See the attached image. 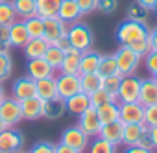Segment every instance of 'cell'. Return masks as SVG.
I'll return each mask as SVG.
<instances>
[{
    "instance_id": "6da1fadb",
    "label": "cell",
    "mask_w": 157,
    "mask_h": 153,
    "mask_svg": "<svg viewBox=\"0 0 157 153\" xmlns=\"http://www.w3.org/2000/svg\"><path fill=\"white\" fill-rule=\"evenodd\" d=\"M148 33H150V28H148L146 22H139V21L126 19L117 28V41H118L120 46H131L133 43L146 39Z\"/></svg>"
},
{
    "instance_id": "7a4b0ae2",
    "label": "cell",
    "mask_w": 157,
    "mask_h": 153,
    "mask_svg": "<svg viewBox=\"0 0 157 153\" xmlns=\"http://www.w3.org/2000/svg\"><path fill=\"white\" fill-rule=\"evenodd\" d=\"M67 39L72 48L80 52H87L93 46V32L83 22H72V26L67 28Z\"/></svg>"
},
{
    "instance_id": "3957f363",
    "label": "cell",
    "mask_w": 157,
    "mask_h": 153,
    "mask_svg": "<svg viewBox=\"0 0 157 153\" xmlns=\"http://www.w3.org/2000/svg\"><path fill=\"white\" fill-rule=\"evenodd\" d=\"M115 59H117V66H118V76H131V74H135L142 57L129 46H120L118 52L115 54Z\"/></svg>"
},
{
    "instance_id": "277c9868",
    "label": "cell",
    "mask_w": 157,
    "mask_h": 153,
    "mask_svg": "<svg viewBox=\"0 0 157 153\" xmlns=\"http://www.w3.org/2000/svg\"><path fill=\"white\" fill-rule=\"evenodd\" d=\"M139 92H140V78H137L135 74L122 76L120 85H118V94H117L118 103L139 102Z\"/></svg>"
},
{
    "instance_id": "5b68a950",
    "label": "cell",
    "mask_w": 157,
    "mask_h": 153,
    "mask_svg": "<svg viewBox=\"0 0 157 153\" xmlns=\"http://www.w3.org/2000/svg\"><path fill=\"white\" fill-rule=\"evenodd\" d=\"M0 118L8 127H15L19 122H22L21 102H17L15 98H4L0 102Z\"/></svg>"
},
{
    "instance_id": "8992f818",
    "label": "cell",
    "mask_w": 157,
    "mask_h": 153,
    "mask_svg": "<svg viewBox=\"0 0 157 153\" xmlns=\"http://www.w3.org/2000/svg\"><path fill=\"white\" fill-rule=\"evenodd\" d=\"M118 120L122 124H144V105L140 102L118 103Z\"/></svg>"
},
{
    "instance_id": "52a82bcc",
    "label": "cell",
    "mask_w": 157,
    "mask_h": 153,
    "mask_svg": "<svg viewBox=\"0 0 157 153\" xmlns=\"http://www.w3.org/2000/svg\"><path fill=\"white\" fill-rule=\"evenodd\" d=\"M24 146V135L15 129L8 127L0 133V153H17Z\"/></svg>"
},
{
    "instance_id": "ba28073f",
    "label": "cell",
    "mask_w": 157,
    "mask_h": 153,
    "mask_svg": "<svg viewBox=\"0 0 157 153\" xmlns=\"http://www.w3.org/2000/svg\"><path fill=\"white\" fill-rule=\"evenodd\" d=\"M78 125H80V129L89 136V138H94L100 135V129H102V122H100V116L96 113V109L91 105L83 114L78 116Z\"/></svg>"
},
{
    "instance_id": "9c48e42d",
    "label": "cell",
    "mask_w": 157,
    "mask_h": 153,
    "mask_svg": "<svg viewBox=\"0 0 157 153\" xmlns=\"http://www.w3.org/2000/svg\"><path fill=\"white\" fill-rule=\"evenodd\" d=\"M89 142H91V138L80 129V125H70L61 133V144H67L74 149L85 151L89 147Z\"/></svg>"
},
{
    "instance_id": "30bf717a",
    "label": "cell",
    "mask_w": 157,
    "mask_h": 153,
    "mask_svg": "<svg viewBox=\"0 0 157 153\" xmlns=\"http://www.w3.org/2000/svg\"><path fill=\"white\" fill-rule=\"evenodd\" d=\"M43 37L54 44L56 41H59L61 37H67V22L61 21L59 17H48V19H43Z\"/></svg>"
},
{
    "instance_id": "8fae6325",
    "label": "cell",
    "mask_w": 157,
    "mask_h": 153,
    "mask_svg": "<svg viewBox=\"0 0 157 153\" xmlns=\"http://www.w3.org/2000/svg\"><path fill=\"white\" fill-rule=\"evenodd\" d=\"M56 85H57V96L63 100H67L82 91L80 76H74V74H61L59 78H56Z\"/></svg>"
},
{
    "instance_id": "7c38bea8",
    "label": "cell",
    "mask_w": 157,
    "mask_h": 153,
    "mask_svg": "<svg viewBox=\"0 0 157 153\" xmlns=\"http://www.w3.org/2000/svg\"><path fill=\"white\" fill-rule=\"evenodd\" d=\"M35 96V81L30 78V76H22V78L15 80L11 85V98H15L17 102L28 100Z\"/></svg>"
},
{
    "instance_id": "4fadbf2b",
    "label": "cell",
    "mask_w": 157,
    "mask_h": 153,
    "mask_svg": "<svg viewBox=\"0 0 157 153\" xmlns=\"http://www.w3.org/2000/svg\"><path fill=\"white\" fill-rule=\"evenodd\" d=\"M26 72L33 81H37V80H43V78H52L56 70L44 61V57H39V59H30L28 61Z\"/></svg>"
},
{
    "instance_id": "5bb4252c",
    "label": "cell",
    "mask_w": 157,
    "mask_h": 153,
    "mask_svg": "<svg viewBox=\"0 0 157 153\" xmlns=\"http://www.w3.org/2000/svg\"><path fill=\"white\" fill-rule=\"evenodd\" d=\"M82 54L80 50L76 48H67L65 55H63V63L59 66L61 74H74V76H80V61H82Z\"/></svg>"
},
{
    "instance_id": "9a60e30c",
    "label": "cell",
    "mask_w": 157,
    "mask_h": 153,
    "mask_svg": "<svg viewBox=\"0 0 157 153\" xmlns=\"http://www.w3.org/2000/svg\"><path fill=\"white\" fill-rule=\"evenodd\" d=\"M65 113H67V103H65L63 98L56 96V98H50V100L43 102V118H46V120H59Z\"/></svg>"
},
{
    "instance_id": "2e32d148",
    "label": "cell",
    "mask_w": 157,
    "mask_h": 153,
    "mask_svg": "<svg viewBox=\"0 0 157 153\" xmlns=\"http://www.w3.org/2000/svg\"><path fill=\"white\" fill-rule=\"evenodd\" d=\"M65 103H67V113H70L74 116H80V114H83L91 107V98H89V94H85V92L80 91L78 94L67 98Z\"/></svg>"
},
{
    "instance_id": "e0dca14e",
    "label": "cell",
    "mask_w": 157,
    "mask_h": 153,
    "mask_svg": "<svg viewBox=\"0 0 157 153\" xmlns=\"http://www.w3.org/2000/svg\"><path fill=\"white\" fill-rule=\"evenodd\" d=\"M21 109H22V120H39L43 118V100L37 96H32L28 100L21 102Z\"/></svg>"
},
{
    "instance_id": "ac0fdd59",
    "label": "cell",
    "mask_w": 157,
    "mask_h": 153,
    "mask_svg": "<svg viewBox=\"0 0 157 153\" xmlns=\"http://www.w3.org/2000/svg\"><path fill=\"white\" fill-rule=\"evenodd\" d=\"M57 17L61 21H65L67 24H72V22H78L83 13L80 9V6L76 4V0H61V6H59V11H57Z\"/></svg>"
},
{
    "instance_id": "d6986e66",
    "label": "cell",
    "mask_w": 157,
    "mask_h": 153,
    "mask_svg": "<svg viewBox=\"0 0 157 153\" xmlns=\"http://www.w3.org/2000/svg\"><path fill=\"white\" fill-rule=\"evenodd\" d=\"M139 102H140L144 107L157 103V81L151 78V76H150V78H146V80H140Z\"/></svg>"
},
{
    "instance_id": "ffe728a7",
    "label": "cell",
    "mask_w": 157,
    "mask_h": 153,
    "mask_svg": "<svg viewBox=\"0 0 157 153\" xmlns=\"http://www.w3.org/2000/svg\"><path fill=\"white\" fill-rule=\"evenodd\" d=\"M28 39H30V35H28L26 26H24V21H15L10 26V44H11V48H22L28 43Z\"/></svg>"
},
{
    "instance_id": "44dd1931",
    "label": "cell",
    "mask_w": 157,
    "mask_h": 153,
    "mask_svg": "<svg viewBox=\"0 0 157 153\" xmlns=\"http://www.w3.org/2000/svg\"><path fill=\"white\" fill-rule=\"evenodd\" d=\"M48 44H50V43H48L44 37L28 39V43L22 46L26 59L30 61V59H39V57H43V55H44V52H46V48H48Z\"/></svg>"
},
{
    "instance_id": "7402d4cb",
    "label": "cell",
    "mask_w": 157,
    "mask_h": 153,
    "mask_svg": "<svg viewBox=\"0 0 157 153\" xmlns=\"http://www.w3.org/2000/svg\"><path fill=\"white\" fill-rule=\"evenodd\" d=\"M35 96L41 98L43 102L57 96V85H56V78H54V76H52V78H43V80L35 81Z\"/></svg>"
},
{
    "instance_id": "603a6c76",
    "label": "cell",
    "mask_w": 157,
    "mask_h": 153,
    "mask_svg": "<svg viewBox=\"0 0 157 153\" xmlns=\"http://www.w3.org/2000/svg\"><path fill=\"white\" fill-rule=\"evenodd\" d=\"M122 131H124V124L120 120H115V122L104 124L98 136H102V138H105V140L118 146V144H122Z\"/></svg>"
},
{
    "instance_id": "cb8c5ba5",
    "label": "cell",
    "mask_w": 157,
    "mask_h": 153,
    "mask_svg": "<svg viewBox=\"0 0 157 153\" xmlns=\"http://www.w3.org/2000/svg\"><path fill=\"white\" fill-rule=\"evenodd\" d=\"M102 81L104 78L98 72H89V74H80V85H82V92L85 94H93L98 89H102Z\"/></svg>"
},
{
    "instance_id": "d4e9b609",
    "label": "cell",
    "mask_w": 157,
    "mask_h": 153,
    "mask_svg": "<svg viewBox=\"0 0 157 153\" xmlns=\"http://www.w3.org/2000/svg\"><path fill=\"white\" fill-rule=\"evenodd\" d=\"M146 125L144 124H124L122 131V144L124 146H137L140 135L144 133Z\"/></svg>"
},
{
    "instance_id": "484cf974",
    "label": "cell",
    "mask_w": 157,
    "mask_h": 153,
    "mask_svg": "<svg viewBox=\"0 0 157 153\" xmlns=\"http://www.w3.org/2000/svg\"><path fill=\"white\" fill-rule=\"evenodd\" d=\"M11 4L17 17H21L22 21L37 15V0H11Z\"/></svg>"
},
{
    "instance_id": "4316f807",
    "label": "cell",
    "mask_w": 157,
    "mask_h": 153,
    "mask_svg": "<svg viewBox=\"0 0 157 153\" xmlns=\"http://www.w3.org/2000/svg\"><path fill=\"white\" fill-rule=\"evenodd\" d=\"M100 54L98 52H83L82 54V61H80V74H89V72H98V65H100Z\"/></svg>"
},
{
    "instance_id": "83f0119b",
    "label": "cell",
    "mask_w": 157,
    "mask_h": 153,
    "mask_svg": "<svg viewBox=\"0 0 157 153\" xmlns=\"http://www.w3.org/2000/svg\"><path fill=\"white\" fill-rule=\"evenodd\" d=\"M94 109H96L102 124H109V122L118 120V102H105Z\"/></svg>"
},
{
    "instance_id": "f1b7e54d",
    "label": "cell",
    "mask_w": 157,
    "mask_h": 153,
    "mask_svg": "<svg viewBox=\"0 0 157 153\" xmlns=\"http://www.w3.org/2000/svg\"><path fill=\"white\" fill-rule=\"evenodd\" d=\"M59 6H61V0H37V15L41 19L57 17Z\"/></svg>"
},
{
    "instance_id": "f546056e",
    "label": "cell",
    "mask_w": 157,
    "mask_h": 153,
    "mask_svg": "<svg viewBox=\"0 0 157 153\" xmlns=\"http://www.w3.org/2000/svg\"><path fill=\"white\" fill-rule=\"evenodd\" d=\"M63 55H65V50H61L59 46H56V44H48V48H46V52H44V61L54 68V70H59V66H61V63H63Z\"/></svg>"
},
{
    "instance_id": "4dcf8cb0",
    "label": "cell",
    "mask_w": 157,
    "mask_h": 153,
    "mask_svg": "<svg viewBox=\"0 0 157 153\" xmlns=\"http://www.w3.org/2000/svg\"><path fill=\"white\" fill-rule=\"evenodd\" d=\"M98 74L102 76V78H107V76H115V74H118V66H117L115 54H113V55H102V57H100Z\"/></svg>"
},
{
    "instance_id": "1f68e13d",
    "label": "cell",
    "mask_w": 157,
    "mask_h": 153,
    "mask_svg": "<svg viewBox=\"0 0 157 153\" xmlns=\"http://www.w3.org/2000/svg\"><path fill=\"white\" fill-rule=\"evenodd\" d=\"M17 21V13L10 0H0V26H11Z\"/></svg>"
},
{
    "instance_id": "d6a6232c",
    "label": "cell",
    "mask_w": 157,
    "mask_h": 153,
    "mask_svg": "<svg viewBox=\"0 0 157 153\" xmlns=\"http://www.w3.org/2000/svg\"><path fill=\"white\" fill-rule=\"evenodd\" d=\"M89 153H117V144L102 136H94L93 142H89Z\"/></svg>"
},
{
    "instance_id": "836d02e7",
    "label": "cell",
    "mask_w": 157,
    "mask_h": 153,
    "mask_svg": "<svg viewBox=\"0 0 157 153\" xmlns=\"http://www.w3.org/2000/svg\"><path fill=\"white\" fill-rule=\"evenodd\" d=\"M24 26H26V30H28V35H30V39H35V37H43V19L39 17V15H33V17H30V19H26L24 21Z\"/></svg>"
},
{
    "instance_id": "e575fe53",
    "label": "cell",
    "mask_w": 157,
    "mask_h": 153,
    "mask_svg": "<svg viewBox=\"0 0 157 153\" xmlns=\"http://www.w3.org/2000/svg\"><path fill=\"white\" fill-rule=\"evenodd\" d=\"M148 11H150V9H146L142 4H139L137 0H135V2H131V4L128 6V19L139 21V22H146V21H148Z\"/></svg>"
},
{
    "instance_id": "d590c367",
    "label": "cell",
    "mask_w": 157,
    "mask_h": 153,
    "mask_svg": "<svg viewBox=\"0 0 157 153\" xmlns=\"http://www.w3.org/2000/svg\"><path fill=\"white\" fill-rule=\"evenodd\" d=\"M13 72V59L10 52H0V83L6 81Z\"/></svg>"
},
{
    "instance_id": "8d00e7d4",
    "label": "cell",
    "mask_w": 157,
    "mask_h": 153,
    "mask_svg": "<svg viewBox=\"0 0 157 153\" xmlns=\"http://www.w3.org/2000/svg\"><path fill=\"white\" fill-rule=\"evenodd\" d=\"M120 80H122V76H118V74H115V76H107V78H104V81H102V87H104L113 98H117Z\"/></svg>"
},
{
    "instance_id": "74e56055",
    "label": "cell",
    "mask_w": 157,
    "mask_h": 153,
    "mask_svg": "<svg viewBox=\"0 0 157 153\" xmlns=\"http://www.w3.org/2000/svg\"><path fill=\"white\" fill-rule=\"evenodd\" d=\"M89 98H91V105H93V107H98V105H102V103H105V102H118V100H117V98H113V96L104 89V87H102V89H98L96 92H93Z\"/></svg>"
},
{
    "instance_id": "f35d334b",
    "label": "cell",
    "mask_w": 157,
    "mask_h": 153,
    "mask_svg": "<svg viewBox=\"0 0 157 153\" xmlns=\"http://www.w3.org/2000/svg\"><path fill=\"white\" fill-rule=\"evenodd\" d=\"M118 8V0H96V9L104 15H113Z\"/></svg>"
},
{
    "instance_id": "ab89813d",
    "label": "cell",
    "mask_w": 157,
    "mask_h": 153,
    "mask_svg": "<svg viewBox=\"0 0 157 153\" xmlns=\"http://www.w3.org/2000/svg\"><path fill=\"white\" fill-rule=\"evenodd\" d=\"M144 125L146 127H157V103L144 107Z\"/></svg>"
},
{
    "instance_id": "60d3db41",
    "label": "cell",
    "mask_w": 157,
    "mask_h": 153,
    "mask_svg": "<svg viewBox=\"0 0 157 153\" xmlns=\"http://www.w3.org/2000/svg\"><path fill=\"white\" fill-rule=\"evenodd\" d=\"M10 26H0V52H10Z\"/></svg>"
},
{
    "instance_id": "b9f144b4",
    "label": "cell",
    "mask_w": 157,
    "mask_h": 153,
    "mask_svg": "<svg viewBox=\"0 0 157 153\" xmlns=\"http://www.w3.org/2000/svg\"><path fill=\"white\" fill-rule=\"evenodd\" d=\"M144 63H146L148 72L153 76V74L157 72V50H150V52L144 55Z\"/></svg>"
},
{
    "instance_id": "7bdbcfd3",
    "label": "cell",
    "mask_w": 157,
    "mask_h": 153,
    "mask_svg": "<svg viewBox=\"0 0 157 153\" xmlns=\"http://www.w3.org/2000/svg\"><path fill=\"white\" fill-rule=\"evenodd\" d=\"M129 48H131V50H135V52H137L140 57H144V55H146V54L151 50V48H150V43H148V37H146V39H142V41H137V43H133Z\"/></svg>"
},
{
    "instance_id": "ee69618b",
    "label": "cell",
    "mask_w": 157,
    "mask_h": 153,
    "mask_svg": "<svg viewBox=\"0 0 157 153\" xmlns=\"http://www.w3.org/2000/svg\"><path fill=\"white\" fill-rule=\"evenodd\" d=\"M54 144L50 142H37L35 146H32V149L28 153H54Z\"/></svg>"
},
{
    "instance_id": "f6af8a7d",
    "label": "cell",
    "mask_w": 157,
    "mask_h": 153,
    "mask_svg": "<svg viewBox=\"0 0 157 153\" xmlns=\"http://www.w3.org/2000/svg\"><path fill=\"white\" fill-rule=\"evenodd\" d=\"M137 146H140V147H144V149H153V144H151V135H150V127H146L144 129V133L140 135V138H139V142H137Z\"/></svg>"
},
{
    "instance_id": "bcb514c9",
    "label": "cell",
    "mask_w": 157,
    "mask_h": 153,
    "mask_svg": "<svg viewBox=\"0 0 157 153\" xmlns=\"http://www.w3.org/2000/svg\"><path fill=\"white\" fill-rule=\"evenodd\" d=\"M76 4L80 6V9H82L83 15H87V13H91V11L96 9V0H76Z\"/></svg>"
},
{
    "instance_id": "7dc6e473",
    "label": "cell",
    "mask_w": 157,
    "mask_h": 153,
    "mask_svg": "<svg viewBox=\"0 0 157 153\" xmlns=\"http://www.w3.org/2000/svg\"><path fill=\"white\" fill-rule=\"evenodd\" d=\"M54 153H83V151H80V149H74V147H70V146H67V144H56V147H54Z\"/></svg>"
},
{
    "instance_id": "c3c4849f",
    "label": "cell",
    "mask_w": 157,
    "mask_h": 153,
    "mask_svg": "<svg viewBox=\"0 0 157 153\" xmlns=\"http://www.w3.org/2000/svg\"><path fill=\"white\" fill-rule=\"evenodd\" d=\"M148 43H150V48H151V50H157V26L150 30V33H148Z\"/></svg>"
},
{
    "instance_id": "681fc988",
    "label": "cell",
    "mask_w": 157,
    "mask_h": 153,
    "mask_svg": "<svg viewBox=\"0 0 157 153\" xmlns=\"http://www.w3.org/2000/svg\"><path fill=\"white\" fill-rule=\"evenodd\" d=\"M124 153H151V151L150 149H144L140 146H126Z\"/></svg>"
},
{
    "instance_id": "f907efd6",
    "label": "cell",
    "mask_w": 157,
    "mask_h": 153,
    "mask_svg": "<svg viewBox=\"0 0 157 153\" xmlns=\"http://www.w3.org/2000/svg\"><path fill=\"white\" fill-rule=\"evenodd\" d=\"M54 44H56V46H59L61 50H67V48H70V43H68V39H67V37H61V39H59V41H56Z\"/></svg>"
},
{
    "instance_id": "816d5d0a",
    "label": "cell",
    "mask_w": 157,
    "mask_h": 153,
    "mask_svg": "<svg viewBox=\"0 0 157 153\" xmlns=\"http://www.w3.org/2000/svg\"><path fill=\"white\" fill-rule=\"evenodd\" d=\"M150 135H151V144H153V149H157V127H150Z\"/></svg>"
},
{
    "instance_id": "f5cc1de1",
    "label": "cell",
    "mask_w": 157,
    "mask_h": 153,
    "mask_svg": "<svg viewBox=\"0 0 157 153\" xmlns=\"http://www.w3.org/2000/svg\"><path fill=\"white\" fill-rule=\"evenodd\" d=\"M139 4H142L146 9H153V4H155V0H137Z\"/></svg>"
},
{
    "instance_id": "db71d44e",
    "label": "cell",
    "mask_w": 157,
    "mask_h": 153,
    "mask_svg": "<svg viewBox=\"0 0 157 153\" xmlns=\"http://www.w3.org/2000/svg\"><path fill=\"white\" fill-rule=\"evenodd\" d=\"M6 98V92H4V87H2V83H0V102H2Z\"/></svg>"
},
{
    "instance_id": "11a10c76",
    "label": "cell",
    "mask_w": 157,
    "mask_h": 153,
    "mask_svg": "<svg viewBox=\"0 0 157 153\" xmlns=\"http://www.w3.org/2000/svg\"><path fill=\"white\" fill-rule=\"evenodd\" d=\"M4 129H8V125H6V124H4V122H2V118H0V133H2V131H4Z\"/></svg>"
},
{
    "instance_id": "9f6ffc18",
    "label": "cell",
    "mask_w": 157,
    "mask_h": 153,
    "mask_svg": "<svg viewBox=\"0 0 157 153\" xmlns=\"http://www.w3.org/2000/svg\"><path fill=\"white\" fill-rule=\"evenodd\" d=\"M151 11H155V13H157V0H155V4H153V9H151Z\"/></svg>"
},
{
    "instance_id": "6f0895ef",
    "label": "cell",
    "mask_w": 157,
    "mask_h": 153,
    "mask_svg": "<svg viewBox=\"0 0 157 153\" xmlns=\"http://www.w3.org/2000/svg\"><path fill=\"white\" fill-rule=\"evenodd\" d=\"M151 78H153V80H155V81H157V72H155V74H153V76H151Z\"/></svg>"
},
{
    "instance_id": "680465c9",
    "label": "cell",
    "mask_w": 157,
    "mask_h": 153,
    "mask_svg": "<svg viewBox=\"0 0 157 153\" xmlns=\"http://www.w3.org/2000/svg\"><path fill=\"white\" fill-rule=\"evenodd\" d=\"M17 153H24V151H22V149H21V151H17Z\"/></svg>"
}]
</instances>
